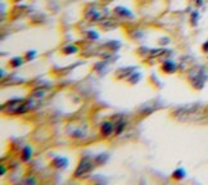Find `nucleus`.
<instances>
[{
    "mask_svg": "<svg viewBox=\"0 0 208 185\" xmlns=\"http://www.w3.org/2000/svg\"><path fill=\"white\" fill-rule=\"evenodd\" d=\"M29 104L30 103L23 99H17V100H10L3 107V109L8 113V115H21L29 111Z\"/></svg>",
    "mask_w": 208,
    "mask_h": 185,
    "instance_id": "f257e3e1",
    "label": "nucleus"
},
{
    "mask_svg": "<svg viewBox=\"0 0 208 185\" xmlns=\"http://www.w3.org/2000/svg\"><path fill=\"white\" fill-rule=\"evenodd\" d=\"M189 79L191 81V84L195 89H202L204 86V82L207 80V73H206V69L204 67H196L194 69L190 71V75H189Z\"/></svg>",
    "mask_w": 208,
    "mask_h": 185,
    "instance_id": "f03ea898",
    "label": "nucleus"
},
{
    "mask_svg": "<svg viewBox=\"0 0 208 185\" xmlns=\"http://www.w3.org/2000/svg\"><path fill=\"white\" fill-rule=\"evenodd\" d=\"M92 168H94V163H92V161L89 158V157H84V158L80 161L79 167L76 168L75 176L76 177H81V176H84L85 173L90 172Z\"/></svg>",
    "mask_w": 208,
    "mask_h": 185,
    "instance_id": "7ed1b4c3",
    "label": "nucleus"
},
{
    "mask_svg": "<svg viewBox=\"0 0 208 185\" xmlns=\"http://www.w3.org/2000/svg\"><path fill=\"white\" fill-rule=\"evenodd\" d=\"M67 133L73 138H84L87 134V127L86 125H77V123H72L71 126L67 129Z\"/></svg>",
    "mask_w": 208,
    "mask_h": 185,
    "instance_id": "20e7f679",
    "label": "nucleus"
},
{
    "mask_svg": "<svg viewBox=\"0 0 208 185\" xmlns=\"http://www.w3.org/2000/svg\"><path fill=\"white\" fill-rule=\"evenodd\" d=\"M100 131H102V134L104 135V136H108V135H111L114 131V125L112 122H108V121L103 122L102 127H100Z\"/></svg>",
    "mask_w": 208,
    "mask_h": 185,
    "instance_id": "39448f33",
    "label": "nucleus"
},
{
    "mask_svg": "<svg viewBox=\"0 0 208 185\" xmlns=\"http://www.w3.org/2000/svg\"><path fill=\"white\" fill-rule=\"evenodd\" d=\"M162 69L165 71V72H167V73L175 72V69H176V64H175L173 62H171V61H166L165 63H163Z\"/></svg>",
    "mask_w": 208,
    "mask_h": 185,
    "instance_id": "423d86ee",
    "label": "nucleus"
},
{
    "mask_svg": "<svg viewBox=\"0 0 208 185\" xmlns=\"http://www.w3.org/2000/svg\"><path fill=\"white\" fill-rule=\"evenodd\" d=\"M52 165L57 168H64L65 165H67V160L63 158V157H57V158L52 162Z\"/></svg>",
    "mask_w": 208,
    "mask_h": 185,
    "instance_id": "0eeeda50",
    "label": "nucleus"
},
{
    "mask_svg": "<svg viewBox=\"0 0 208 185\" xmlns=\"http://www.w3.org/2000/svg\"><path fill=\"white\" fill-rule=\"evenodd\" d=\"M31 154H32L31 146H25L23 152H22V160H23V161H29L31 158Z\"/></svg>",
    "mask_w": 208,
    "mask_h": 185,
    "instance_id": "6e6552de",
    "label": "nucleus"
},
{
    "mask_svg": "<svg viewBox=\"0 0 208 185\" xmlns=\"http://www.w3.org/2000/svg\"><path fill=\"white\" fill-rule=\"evenodd\" d=\"M172 177H173V179H176V180H180V179H184V177H185V170H184V168H177L176 171H173Z\"/></svg>",
    "mask_w": 208,
    "mask_h": 185,
    "instance_id": "1a4fd4ad",
    "label": "nucleus"
},
{
    "mask_svg": "<svg viewBox=\"0 0 208 185\" xmlns=\"http://www.w3.org/2000/svg\"><path fill=\"white\" fill-rule=\"evenodd\" d=\"M116 13L119 14V15H125V17H131V12L127 10L126 8H122V7H117L116 8Z\"/></svg>",
    "mask_w": 208,
    "mask_h": 185,
    "instance_id": "9d476101",
    "label": "nucleus"
},
{
    "mask_svg": "<svg viewBox=\"0 0 208 185\" xmlns=\"http://www.w3.org/2000/svg\"><path fill=\"white\" fill-rule=\"evenodd\" d=\"M22 64V58H13L12 61H10V66L12 67H18V66H21Z\"/></svg>",
    "mask_w": 208,
    "mask_h": 185,
    "instance_id": "9b49d317",
    "label": "nucleus"
},
{
    "mask_svg": "<svg viewBox=\"0 0 208 185\" xmlns=\"http://www.w3.org/2000/svg\"><path fill=\"white\" fill-rule=\"evenodd\" d=\"M63 52H64L65 54H72V53H76V52H77V48L73 46V45H69V46H67V48H64Z\"/></svg>",
    "mask_w": 208,
    "mask_h": 185,
    "instance_id": "f8f14e48",
    "label": "nucleus"
},
{
    "mask_svg": "<svg viewBox=\"0 0 208 185\" xmlns=\"http://www.w3.org/2000/svg\"><path fill=\"white\" fill-rule=\"evenodd\" d=\"M139 77H140V73H135L133 77H129V81H130V82H133V84H135L136 81H138Z\"/></svg>",
    "mask_w": 208,
    "mask_h": 185,
    "instance_id": "ddd939ff",
    "label": "nucleus"
},
{
    "mask_svg": "<svg viewBox=\"0 0 208 185\" xmlns=\"http://www.w3.org/2000/svg\"><path fill=\"white\" fill-rule=\"evenodd\" d=\"M107 158H108V156H107V154H103L102 157H98V158H96V161L99 162V163H104V161H106Z\"/></svg>",
    "mask_w": 208,
    "mask_h": 185,
    "instance_id": "4468645a",
    "label": "nucleus"
},
{
    "mask_svg": "<svg viewBox=\"0 0 208 185\" xmlns=\"http://www.w3.org/2000/svg\"><path fill=\"white\" fill-rule=\"evenodd\" d=\"M35 56H36V52L35 50H31V52L27 53V59H32Z\"/></svg>",
    "mask_w": 208,
    "mask_h": 185,
    "instance_id": "2eb2a0df",
    "label": "nucleus"
},
{
    "mask_svg": "<svg viewBox=\"0 0 208 185\" xmlns=\"http://www.w3.org/2000/svg\"><path fill=\"white\" fill-rule=\"evenodd\" d=\"M191 19H193V23L196 25V21H198V13L194 12V13H193V17H191Z\"/></svg>",
    "mask_w": 208,
    "mask_h": 185,
    "instance_id": "dca6fc26",
    "label": "nucleus"
},
{
    "mask_svg": "<svg viewBox=\"0 0 208 185\" xmlns=\"http://www.w3.org/2000/svg\"><path fill=\"white\" fill-rule=\"evenodd\" d=\"M89 36L92 37V39H96V37H98V34H96V32H94V31H89Z\"/></svg>",
    "mask_w": 208,
    "mask_h": 185,
    "instance_id": "f3484780",
    "label": "nucleus"
},
{
    "mask_svg": "<svg viewBox=\"0 0 208 185\" xmlns=\"http://www.w3.org/2000/svg\"><path fill=\"white\" fill-rule=\"evenodd\" d=\"M203 49H204V52H208V41L203 45Z\"/></svg>",
    "mask_w": 208,
    "mask_h": 185,
    "instance_id": "a211bd4d",
    "label": "nucleus"
}]
</instances>
